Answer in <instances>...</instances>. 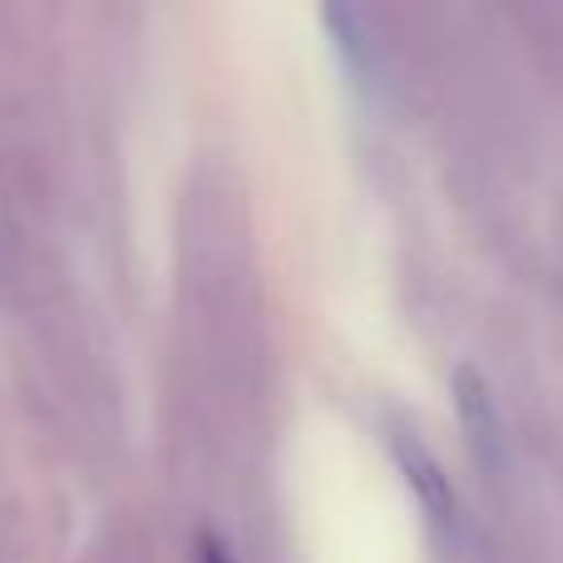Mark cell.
<instances>
[{
  "label": "cell",
  "mask_w": 563,
  "mask_h": 563,
  "mask_svg": "<svg viewBox=\"0 0 563 563\" xmlns=\"http://www.w3.org/2000/svg\"><path fill=\"white\" fill-rule=\"evenodd\" d=\"M455 400H460V420L470 430V445H475V460L495 475H505L509 465V435H505V420H499L495 406V390L475 376V371H460L455 376Z\"/></svg>",
  "instance_id": "1"
},
{
  "label": "cell",
  "mask_w": 563,
  "mask_h": 563,
  "mask_svg": "<svg viewBox=\"0 0 563 563\" xmlns=\"http://www.w3.org/2000/svg\"><path fill=\"white\" fill-rule=\"evenodd\" d=\"M406 475H410V485L420 489L430 515H435L440 525H455V489H450V479L440 475V465L416 445V440L406 445Z\"/></svg>",
  "instance_id": "2"
},
{
  "label": "cell",
  "mask_w": 563,
  "mask_h": 563,
  "mask_svg": "<svg viewBox=\"0 0 563 563\" xmlns=\"http://www.w3.org/2000/svg\"><path fill=\"white\" fill-rule=\"evenodd\" d=\"M208 563H223V559H218V549H213V559H208Z\"/></svg>",
  "instance_id": "3"
}]
</instances>
